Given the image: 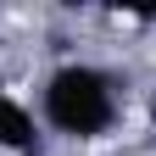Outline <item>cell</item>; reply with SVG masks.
I'll list each match as a JSON object with an SVG mask.
<instances>
[{
	"mask_svg": "<svg viewBox=\"0 0 156 156\" xmlns=\"http://www.w3.org/2000/svg\"><path fill=\"white\" fill-rule=\"evenodd\" d=\"M123 117V78L101 62H62L39 84V128L73 145L106 140Z\"/></svg>",
	"mask_w": 156,
	"mask_h": 156,
	"instance_id": "1",
	"label": "cell"
},
{
	"mask_svg": "<svg viewBox=\"0 0 156 156\" xmlns=\"http://www.w3.org/2000/svg\"><path fill=\"white\" fill-rule=\"evenodd\" d=\"M151 128H156V95H151Z\"/></svg>",
	"mask_w": 156,
	"mask_h": 156,
	"instance_id": "4",
	"label": "cell"
},
{
	"mask_svg": "<svg viewBox=\"0 0 156 156\" xmlns=\"http://www.w3.org/2000/svg\"><path fill=\"white\" fill-rule=\"evenodd\" d=\"M134 17H140V23H156V11H134Z\"/></svg>",
	"mask_w": 156,
	"mask_h": 156,
	"instance_id": "3",
	"label": "cell"
},
{
	"mask_svg": "<svg viewBox=\"0 0 156 156\" xmlns=\"http://www.w3.org/2000/svg\"><path fill=\"white\" fill-rule=\"evenodd\" d=\"M39 145H45L39 117L0 84V156H39Z\"/></svg>",
	"mask_w": 156,
	"mask_h": 156,
	"instance_id": "2",
	"label": "cell"
}]
</instances>
